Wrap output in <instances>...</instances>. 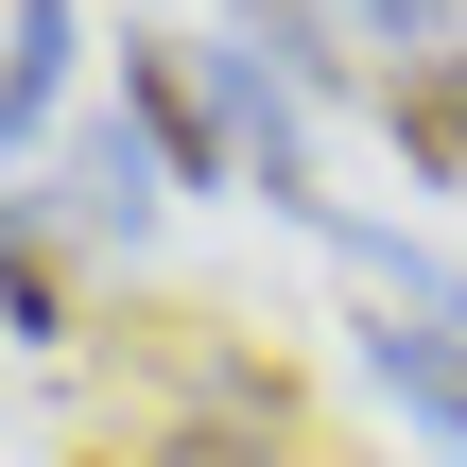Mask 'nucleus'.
I'll use <instances>...</instances> for the list:
<instances>
[{
  "label": "nucleus",
  "mask_w": 467,
  "mask_h": 467,
  "mask_svg": "<svg viewBox=\"0 0 467 467\" xmlns=\"http://www.w3.org/2000/svg\"><path fill=\"white\" fill-rule=\"evenodd\" d=\"M121 104H139V139H156L173 191H225L243 139H260V69H208L191 35H121Z\"/></svg>",
  "instance_id": "nucleus-1"
},
{
  "label": "nucleus",
  "mask_w": 467,
  "mask_h": 467,
  "mask_svg": "<svg viewBox=\"0 0 467 467\" xmlns=\"http://www.w3.org/2000/svg\"><path fill=\"white\" fill-rule=\"evenodd\" d=\"M364 364H381V399H399L433 451H467V329L451 312H399V295H381V312H364Z\"/></svg>",
  "instance_id": "nucleus-2"
},
{
  "label": "nucleus",
  "mask_w": 467,
  "mask_h": 467,
  "mask_svg": "<svg viewBox=\"0 0 467 467\" xmlns=\"http://www.w3.org/2000/svg\"><path fill=\"white\" fill-rule=\"evenodd\" d=\"M381 139L416 156V191H467V52H381Z\"/></svg>",
  "instance_id": "nucleus-3"
},
{
  "label": "nucleus",
  "mask_w": 467,
  "mask_h": 467,
  "mask_svg": "<svg viewBox=\"0 0 467 467\" xmlns=\"http://www.w3.org/2000/svg\"><path fill=\"white\" fill-rule=\"evenodd\" d=\"M52 104H69V0H17V69H0V121H17V173L52 156Z\"/></svg>",
  "instance_id": "nucleus-4"
}]
</instances>
